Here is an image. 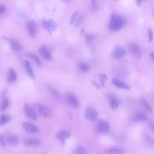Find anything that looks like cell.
I'll use <instances>...</instances> for the list:
<instances>
[{"instance_id": "12", "label": "cell", "mask_w": 154, "mask_h": 154, "mask_svg": "<svg viewBox=\"0 0 154 154\" xmlns=\"http://www.w3.org/2000/svg\"><path fill=\"white\" fill-rule=\"evenodd\" d=\"M110 130L109 124L105 121H100L96 126V131L98 133H107Z\"/></svg>"}, {"instance_id": "4", "label": "cell", "mask_w": 154, "mask_h": 154, "mask_svg": "<svg viewBox=\"0 0 154 154\" xmlns=\"http://www.w3.org/2000/svg\"><path fill=\"white\" fill-rule=\"evenodd\" d=\"M24 112L26 116L31 121H34L37 119V114L33 108L28 104H25L24 105Z\"/></svg>"}, {"instance_id": "32", "label": "cell", "mask_w": 154, "mask_h": 154, "mask_svg": "<svg viewBox=\"0 0 154 154\" xmlns=\"http://www.w3.org/2000/svg\"><path fill=\"white\" fill-rule=\"evenodd\" d=\"M9 105V101L8 100V99L7 98H5L4 99V101H3V103L1 107V110H6Z\"/></svg>"}, {"instance_id": "2", "label": "cell", "mask_w": 154, "mask_h": 154, "mask_svg": "<svg viewBox=\"0 0 154 154\" xmlns=\"http://www.w3.org/2000/svg\"><path fill=\"white\" fill-rule=\"evenodd\" d=\"M37 112L42 118H48L51 115V110L45 105L37 103L34 105Z\"/></svg>"}, {"instance_id": "19", "label": "cell", "mask_w": 154, "mask_h": 154, "mask_svg": "<svg viewBox=\"0 0 154 154\" xmlns=\"http://www.w3.org/2000/svg\"><path fill=\"white\" fill-rule=\"evenodd\" d=\"M9 41L10 47L13 50L18 51L21 49L20 44L19 43V42L18 41L15 39V38H10Z\"/></svg>"}, {"instance_id": "39", "label": "cell", "mask_w": 154, "mask_h": 154, "mask_svg": "<svg viewBox=\"0 0 154 154\" xmlns=\"http://www.w3.org/2000/svg\"><path fill=\"white\" fill-rule=\"evenodd\" d=\"M6 10V7L4 5H0V15H1Z\"/></svg>"}, {"instance_id": "34", "label": "cell", "mask_w": 154, "mask_h": 154, "mask_svg": "<svg viewBox=\"0 0 154 154\" xmlns=\"http://www.w3.org/2000/svg\"><path fill=\"white\" fill-rule=\"evenodd\" d=\"M0 145L3 147L6 146V140H4V136L3 134L0 135Z\"/></svg>"}, {"instance_id": "13", "label": "cell", "mask_w": 154, "mask_h": 154, "mask_svg": "<svg viewBox=\"0 0 154 154\" xmlns=\"http://www.w3.org/2000/svg\"><path fill=\"white\" fill-rule=\"evenodd\" d=\"M38 53L44 57L45 59L48 60H51L52 59V55L50 51L48 50V48L45 46H42L38 50Z\"/></svg>"}, {"instance_id": "11", "label": "cell", "mask_w": 154, "mask_h": 154, "mask_svg": "<svg viewBox=\"0 0 154 154\" xmlns=\"http://www.w3.org/2000/svg\"><path fill=\"white\" fill-rule=\"evenodd\" d=\"M66 101L68 103L69 105H70V106L74 107V108H76L78 107L79 105V102L78 99L76 97L75 95H74L72 93H68L66 96Z\"/></svg>"}, {"instance_id": "16", "label": "cell", "mask_w": 154, "mask_h": 154, "mask_svg": "<svg viewBox=\"0 0 154 154\" xmlns=\"http://www.w3.org/2000/svg\"><path fill=\"white\" fill-rule=\"evenodd\" d=\"M112 83L114 85L117 86L119 88L124 89H130L129 86L127 84H126L125 83H124L123 81H122L117 78H113L112 80Z\"/></svg>"}, {"instance_id": "43", "label": "cell", "mask_w": 154, "mask_h": 154, "mask_svg": "<svg viewBox=\"0 0 154 154\" xmlns=\"http://www.w3.org/2000/svg\"><path fill=\"white\" fill-rule=\"evenodd\" d=\"M115 1H118V0H115Z\"/></svg>"}, {"instance_id": "9", "label": "cell", "mask_w": 154, "mask_h": 154, "mask_svg": "<svg viewBox=\"0 0 154 154\" xmlns=\"http://www.w3.org/2000/svg\"><path fill=\"white\" fill-rule=\"evenodd\" d=\"M42 24L44 27L47 30L50 34H52L57 28V24L53 20L44 21Z\"/></svg>"}, {"instance_id": "7", "label": "cell", "mask_w": 154, "mask_h": 154, "mask_svg": "<svg viewBox=\"0 0 154 154\" xmlns=\"http://www.w3.org/2000/svg\"><path fill=\"white\" fill-rule=\"evenodd\" d=\"M22 127L24 130L30 134H34L39 132V128H38L36 125L31 122H25L22 124Z\"/></svg>"}, {"instance_id": "17", "label": "cell", "mask_w": 154, "mask_h": 154, "mask_svg": "<svg viewBox=\"0 0 154 154\" xmlns=\"http://www.w3.org/2000/svg\"><path fill=\"white\" fill-rule=\"evenodd\" d=\"M143 138L144 142L150 147L154 149V138H153L147 133H144L143 134Z\"/></svg>"}, {"instance_id": "6", "label": "cell", "mask_w": 154, "mask_h": 154, "mask_svg": "<svg viewBox=\"0 0 154 154\" xmlns=\"http://www.w3.org/2000/svg\"><path fill=\"white\" fill-rule=\"evenodd\" d=\"M128 47L129 48V50L131 52V53L136 57L140 58L141 56V51L138 47V45H137L135 42H130L128 44Z\"/></svg>"}, {"instance_id": "21", "label": "cell", "mask_w": 154, "mask_h": 154, "mask_svg": "<svg viewBox=\"0 0 154 154\" xmlns=\"http://www.w3.org/2000/svg\"><path fill=\"white\" fill-rule=\"evenodd\" d=\"M24 64H25V67L27 74L31 77V78H34V72L32 69L30 62L28 60H25L24 61Z\"/></svg>"}, {"instance_id": "30", "label": "cell", "mask_w": 154, "mask_h": 154, "mask_svg": "<svg viewBox=\"0 0 154 154\" xmlns=\"http://www.w3.org/2000/svg\"><path fill=\"white\" fill-rule=\"evenodd\" d=\"M79 66H80L81 70L83 71V72H87L89 70V67L88 64L85 63H81L80 64Z\"/></svg>"}, {"instance_id": "18", "label": "cell", "mask_w": 154, "mask_h": 154, "mask_svg": "<svg viewBox=\"0 0 154 154\" xmlns=\"http://www.w3.org/2000/svg\"><path fill=\"white\" fill-rule=\"evenodd\" d=\"M6 141L9 145H15L18 142V137L15 135L10 134L7 137Z\"/></svg>"}, {"instance_id": "10", "label": "cell", "mask_w": 154, "mask_h": 154, "mask_svg": "<svg viewBox=\"0 0 154 154\" xmlns=\"http://www.w3.org/2000/svg\"><path fill=\"white\" fill-rule=\"evenodd\" d=\"M147 120L146 115L142 112H137L133 114L130 117V121L132 122H144Z\"/></svg>"}, {"instance_id": "37", "label": "cell", "mask_w": 154, "mask_h": 154, "mask_svg": "<svg viewBox=\"0 0 154 154\" xmlns=\"http://www.w3.org/2000/svg\"><path fill=\"white\" fill-rule=\"evenodd\" d=\"M148 36H149V40L148 41H149V42H151L153 40V32L150 29H149L148 30Z\"/></svg>"}, {"instance_id": "3", "label": "cell", "mask_w": 154, "mask_h": 154, "mask_svg": "<svg viewBox=\"0 0 154 154\" xmlns=\"http://www.w3.org/2000/svg\"><path fill=\"white\" fill-rule=\"evenodd\" d=\"M126 54H127V52L125 50L121 47H115L112 53L113 57L115 60L122 59L125 57Z\"/></svg>"}, {"instance_id": "22", "label": "cell", "mask_w": 154, "mask_h": 154, "mask_svg": "<svg viewBox=\"0 0 154 154\" xmlns=\"http://www.w3.org/2000/svg\"><path fill=\"white\" fill-rule=\"evenodd\" d=\"M25 56L31 59L36 64H37L38 66H42V63H41V61H40L39 58H38V57L37 56H36L35 54H33V53H27V54H25Z\"/></svg>"}, {"instance_id": "36", "label": "cell", "mask_w": 154, "mask_h": 154, "mask_svg": "<svg viewBox=\"0 0 154 154\" xmlns=\"http://www.w3.org/2000/svg\"><path fill=\"white\" fill-rule=\"evenodd\" d=\"M77 15H78V12H75L72 15V18H71V19H70V25H72V24L75 22V21L76 17H77Z\"/></svg>"}, {"instance_id": "25", "label": "cell", "mask_w": 154, "mask_h": 154, "mask_svg": "<svg viewBox=\"0 0 154 154\" xmlns=\"http://www.w3.org/2000/svg\"><path fill=\"white\" fill-rule=\"evenodd\" d=\"M11 117L9 115H6L4 114H3L0 117V126H3L11 120Z\"/></svg>"}, {"instance_id": "5", "label": "cell", "mask_w": 154, "mask_h": 154, "mask_svg": "<svg viewBox=\"0 0 154 154\" xmlns=\"http://www.w3.org/2000/svg\"><path fill=\"white\" fill-rule=\"evenodd\" d=\"M84 115L86 118L91 122L96 121L98 117V113L91 108H87L85 110Z\"/></svg>"}, {"instance_id": "1", "label": "cell", "mask_w": 154, "mask_h": 154, "mask_svg": "<svg viewBox=\"0 0 154 154\" xmlns=\"http://www.w3.org/2000/svg\"><path fill=\"white\" fill-rule=\"evenodd\" d=\"M127 24V21L124 17L117 14H113L108 27L111 31H119L125 27Z\"/></svg>"}, {"instance_id": "15", "label": "cell", "mask_w": 154, "mask_h": 154, "mask_svg": "<svg viewBox=\"0 0 154 154\" xmlns=\"http://www.w3.org/2000/svg\"><path fill=\"white\" fill-rule=\"evenodd\" d=\"M108 99H109L110 107L111 108V109L115 110V108H117L119 107V102L116 98L114 97V96L110 95L108 96Z\"/></svg>"}, {"instance_id": "40", "label": "cell", "mask_w": 154, "mask_h": 154, "mask_svg": "<svg viewBox=\"0 0 154 154\" xmlns=\"http://www.w3.org/2000/svg\"><path fill=\"white\" fill-rule=\"evenodd\" d=\"M149 56H150V58L152 59V60L153 61V62L154 63V52H153V53H151L150 54Z\"/></svg>"}, {"instance_id": "24", "label": "cell", "mask_w": 154, "mask_h": 154, "mask_svg": "<svg viewBox=\"0 0 154 154\" xmlns=\"http://www.w3.org/2000/svg\"><path fill=\"white\" fill-rule=\"evenodd\" d=\"M25 143L28 146H35V145H38L41 144V141L38 139L36 138H30V139H26L25 140Z\"/></svg>"}, {"instance_id": "28", "label": "cell", "mask_w": 154, "mask_h": 154, "mask_svg": "<svg viewBox=\"0 0 154 154\" xmlns=\"http://www.w3.org/2000/svg\"><path fill=\"white\" fill-rule=\"evenodd\" d=\"M75 153H77V154H85V153H87V151L82 146H78L77 147L74 152H73Z\"/></svg>"}, {"instance_id": "38", "label": "cell", "mask_w": 154, "mask_h": 154, "mask_svg": "<svg viewBox=\"0 0 154 154\" xmlns=\"http://www.w3.org/2000/svg\"><path fill=\"white\" fill-rule=\"evenodd\" d=\"M149 127L150 130L154 133V122H152L149 124Z\"/></svg>"}, {"instance_id": "31", "label": "cell", "mask_w": 154, "mask_h": 154, "mask_svg": "<svg viewBox=\"0 0 154 154\" xmlns=\"http://www.w3.org/2000/svg\"><path fill=\"white\" fill-rule=\"evenodd\" d=\"M86 41L88 43H90L91 42H92L94 38H95V36L94 35L90 34V33H86Z\"/></svg>"}, {"instance_id": "35", "label": "cell", "mask_w": 154, "mask_h": 154, "mask_svg": "<svg viewBox=\"0 0 154 154\" xmlns=\"http://www.w3.org/2000/svg\"><path fill=\"white\" fill-rule=\"evenodd\" d=\"M92 1V7L93 11H96L98 9V6L96 0H91Z\"/></svg>"}, {"instance_id": "14", "label": "cell", "mask_w": 154, "mask_h": 154, "mask_svg": "<svg viewBox=\"0 0 154 154\" xmlns=\"http://www.w3.org/2000/svg\"><path fill=\"white\" fill-rule=\"evenodd\" d=\"M70 136V133L65 130H62L57 133V138L61 141V143H64L65 140L67 138H69Z\"/></svg>"}, {"instance_id": "26", "label": "cell", "mask_w": 154, "mask_h": 154, "mask_svg": "<svg viewBox=\"0 0 154 154\" xmlns=\"http://www.w3.org/2000/svg\"><path fill=\"white\" fill-rule=\"evenodd\" d=\"M105 153H114V154H118V153H124V151H123L122 149H117V148H111L108 149L105 151Z\"/></svg>"}, {"instance_id": "8", "label": "cell", "mask_w": 154, "mask_h": 154, "mask_svg": "<svg viewBox=\"0 0 154 154\" xmlns=\"http://www.w3.org/2000/svg\"><path fill=\"white\" fill-rule=\"evenodd\" d=\"M37 25L33 20H30L27 23V28L30 36L31 38H34L37 32Z\"/></svg>"}, {"instance_id": "27", "label": "cell", "mask_w": 154, "mask_h": 154, "mask_svg": "<svg viewBox=\"0 0 154 154\" xmlns=\"http://www.w3.org/2000/svg\"><path fill=\"white\" fill-rule=\"evenodd\" d=\"M48 90L50 92L51 95L55 98L56 99H58L60 98V95L59 94V93L54 88H53L51 86H48Z\"/></svg>"}, {"instance_id": "41", "label": "cell", "mask_w": 154, "mask_h": 154, "mask_svg": "<svg viewBox=\"0 0 154 154\" xmlns=\"http://www.w3.org/2000/svg\"><path fill=\"white\" fill-rule=\"evenodd\" d=\"M143 1H144V0H136V2H137V5L140 6L141 5V4Z\"/></svg>"}, {"instance_id": "42", "label": "cell", "mask_w": 154, "mask_h": 154, "mask_svg": "<svg viewBox=\"0 0 154 154\" xmlns=\"http://www.w3.org/2000/svg\"><path fill=\"white\" fill-rule=\"evenodd\" d=\"M64 1H70V0H64Z\"/></svg>"}, {"instance_id": "29", "label": "cell", "mask_w": 154, "mask_h": 154, "mask_svg": "<svg viewBox=\"0 0 154 154\" xmlns=\"http://www.w3.org/2000/svg\"><path fill=\"white\" fill-rule=\"evenodd\" d=\"M99 80L101 81V86L102 87L104 86V84L105 83V81H107V75L105 74H103V73H100L99 74Z\"/></svg>"}, {"instance_id": "23", "label": "cell", "mask_w": 154, "mask_h": 154, "mask_svg": "<svg viewBox=\"0 0 154 154\" xmlns=\"http://www.w3.org/2000/svg\"><path fill=\"white\" fill-rule=\"evenodd\" d=\"M140 102L141 105L143 106V107L144 109H146L147 111H149L150 113H152V107H150V105L149 104V103L147 102V101L145 99H144V98L140 99Z\"/></svg>"}, {"instance_id": "33", "label": "cell", "mask_w": 154, "mask_h": 154, "mask_svg": "<svg viewBox=\"0 0 154 154\" xmlns=\"http://www.w3.org/2000/svg\"><path fill=\"white\" fill-rule=\"evenodd\" d=\"M84 15H82L80 16V18L78 19V20L76 21V23H75V26L77 27V26H79L80 25L82 22H83V20H84Z\"/></svg>"}, {"instance_id": "20", "label": "cell", "mask_w": 154, "mask_h": 154, "mask_svg": "<svg viewBox=\"0 0 154 154\" xmlns=\"http://www.w3.org/2000/svg\"><path fill=\"white\" fill-rule=\"evenodd\" d=\"M8 81L9 83H13L15 82L17 79V75L16 73V72L13 69H10L9 70L8 72Z\"/></svg>"}]
</instances>
